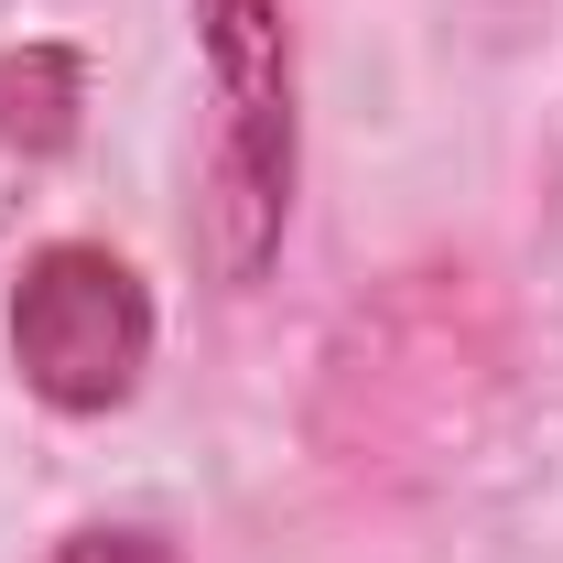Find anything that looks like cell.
Masks as SVG:
<instances>
[{"mask_svg": "<svg viewBox=\"0 0 563 563\" xmlns=\"http://www.w3.org/2000/svg\"><path fill=\"white\" fill-rule=\"evenodd\" d=\"M196 55H207V196L196 239L228 292L282 261L292 196H303V66H292V11L282 0H196Z\"/></svg>", "mask_w": 563, "mask_h": 563, "instance_id": "6da1fadb", "label": "cell"}, {"mask_svg": "<svg viewBox=\"0 0 563 563\" xmlns=\"http://www.w3.org/2000/svg\"><path fill=\"white\" fill-rule=\"evenodd\" d=\"M0 347H11V379L66 422H109L141 401L152 379V347H163V303L141 282L131 250L109 239H33L11 261V292H0Z\"/></svg>", "mask_w": 563, "mask_h": 563, "instance_id": "7a4b0ae2", "label": "cell"}, {"mask_svg": "<svg viewBox=\"0 0 563 563\" xmlns=\"http://www.w3.org/2000/svg\"><path fill=\"white\" fill-rule=\"evenodd\" d=\"M76 109H87V55L76 44H11L0 55V152L55 163L76 141Z\"/></svg>", "mask_w": 563, "mask_h": 563, "instance_id": "3957f363", "label": "cell"}, {"mask_svg": "<svg viewBox=\"0 0 563 563\" xmlns=\"http://www.w3.org/2000/svg\"><path fill=\"white\" fill-rule=\"evenodd\" d=\"M55 563H174V553H163V531H141V520H76L66 542H55Z\"/></svg>", "mask_w": 563, "mask_h": 563, "instance_id": "277c9868", "label": "cell"}]
</instances>
